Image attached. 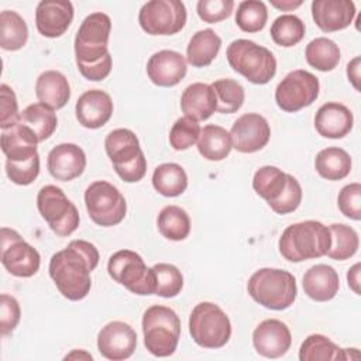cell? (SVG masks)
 <instances>
[{
  "instance_id": "6da1fadb",
  "label": "cell",
  "mask_w": 361,
  "mask_h": 361,
  "mask_svg": "<svg viewBox=\"0 0 361 361\" xmlns=\"http://www.w3.org/2000/svg\"><path fill=\"white\" fill-rule=\"evenodd\" d=\"M99 259L100 255L94 244L86 240H73L66 248L51 257L49 276L63 298L82 300L90 292V272L96 269Z\"/></svg>"
},
{
  "instance_id": "7a4b0ae2",
  "label": "cell",
  "mask_w": 361,
  "mask_h": 361,
  "mask_svg": "<svg viewBox=\"0 0 361 361\" xmlns=\"http://www.w3.org/2000/svg\"><path fill=\"white\" fill-rule=\"evenodd\" d=\"M331 245V234L327 226L316 220L299 221L288 226L278 241L281 255L290 262L320 258Z\"/></svg>"
},
{
  "instance_id": "3957f363",
  "label": "cell",
  "mask_w": 361,
  "mask_h": 361,
  "mask_svg": "<svg viewBox=\"0 0 361 361\" xmlns=\"http://www.w3.org/2000/svg\"><path fill=\"white\" fill-rule=\"evenodd\" d=\"M250 296L261 306L271 310H285L298 296L295 276L279 268H259L247 283Z\"/></svg>"
},
{
  "instance_id": "277c9868",
  "label": "cell",
  "mask_w": 361,
  "mask_h": 361,
  "mask_svg": "<svg viewBox=\"0 0 361 361\" xmlns=\"http://www.w3.org/2000/svg\"><path fill=\"white\" fill-rule=\"evenodd\" d=\"M142 334L145 348L155 357L172 355L180 338V320L168 306L154 305L142 314Z\"/></svg>"
},
{
  "instance_id": "5b68a950",
  "label": "cell",
  "mask_w": 361,
  "mask_h": 361,
  "mask_svg": "<svg viewBox=\"0 0 361 361\" xmlns=\"http://www.w3.org/2000/svg\"><path fill=\"white\" fill-rule=\"evenodd\" d=\"M106 152L116 173L127 183H135L145 176L147 159L138 137L128 128H116L104 140Z\"/></svg>"
},
{
  "instance_id": "8992f818",
  "label": "cell",
  "mask_w": 361,
  "mask_h": 361,
  "mask_svg": "<svg viewBox=\"0 0 361 361\" xmlns=\"http://www.w3.org/2000/svg\"><path fill=\"white\" fill-rule=\"evenodd\" d=\"M230 66L254 85L268 83L276 73L274 54L251 39H234L226 51Z\"/></svg>"
},
{
  "instance_id": "52a82bcc",
  "label": "cell",
  "mask_w": 361,
  "mask_h": 361,
  "mask_svg": "<svg viewBox=\"0 0 361 361\" xmlns=\"http://www.w3.org/2000/svg\"><path fill=\"white\" fill-rule=\"evenodd\" d=\"M189 333L192 340L203 348H221L231 337V323L220 306L200 302L189 316Z\"/></svg>"
},
{
  "instance_id": "ba28073f",
  "label": "cell",
  "mask_w": 361,
  "mask_h": 361,
  "mask_svg": "<svg viewBox=\"0 0 361 361\" xmlns=\"http://www.w3.org/2000/svg\"><path fill=\"white\" fill-rule=\"evenodd\" d=\"M111 20L107 14L96 11L85 17L75 37L76 65H93L109 55Z\"/></svg>"
},
{
  "instance_id": "9c48e42d",
  "label": "cell",
  "mask_w": 361,
  "mask_h": 361,
  "mask_svg": "<svg viewBox=\"0 0 361 361\" xmlns=\"http://www.w3.org/2000/svg\"><path fill=\"white\" fill-rule=\"evenodd\" d=\"M109 275L135 295H154L155 272L148 268L140 254L131 250L116 251L107 262Z\"/></svg>"
},
{
  "instance_id": "30bf717a",
  "label": "cell",
  "mask_w": 361,
  "mask_h": 361,
  "mask_svg": "<svg viewBox=\"0 0 361 361\" xmlns=\"http://www.w3.org/2000/svg\"><path fill=\"white\" fill-rule=\"evenodd\" d=\"M85 204L90 220L102 227L117 226L127 213L123 193L106 180H94L86 188Z\"/></svg>"
},
{
  "instance_id": "8fae6325",
  "label": "cell",
  "mask_w": 361,
  "mask_h": 361,
  "mask_svg": "<svg viewBox=\"0 0 361 361\" xmlns=\"http://www.w3.org/2000/svg\"><path fill=\"white\" fill-rule=\"evenodd\" d=\"M37 207L49 228L59 237H68L79 227L80 217L76 206L55 185H45L39 189Z\"/></svg>"
},
{
  "instance_id": "7c38bea8",
  "label": "cell",
  "mask_w": 361,
  "mask_h": 361,
  "mask_svg": "<svg viewBox=\"0 0 361 361\" xmlns=\"http://www.w3.org/2000/svg\"><path fill=\"white\" fill-rule=\"evenodd\" d=\"M186 17L180 0H151L141 7L138 23L149 35H173L185 27Z\"/></svg>"
},
{
  "instance_id": "4fadbf2b",
  "label": "cell",
  "mask_w": 361,
  "mask_h": 361,
  "mask_svg": "<svg viewBox=\"0 0 361 361\" xmlns=\"http://www.w3.org/2000/svg\"><path fill=\"white\" fill-rule=\"evenodd\" d=\"M319 79L305 69L289 72L275 89V102L286 113L299 111L319 97Z\"/></svg>"
},
{
  "instance_id": "5bb4252c",
  "label": "cell",
  "mask_w": 361,
  "mask_h": 361,
  "mask_svg": "<svg viewBox=\"0 0 361 361\" xmlns=\"http://www.w3.org/2000/svg\"><path fill=\"white\" fill-rule=\"evenodd\" d=\"M1 264L11 275L30 278L38 272L41 257L16 230L1 227Z\"/></svg>"
},
{
  "instance_id": "9a60e30c",
  "label": "cell",
  "mask_w": 361,
  "mask_h": 361,
  "mask_svg": "<svg viewBox=\"0 0 361 361\" xmlns=\"http://www.w3.org/2000/svg\"><path fill=\"white\" fill-rule=\"evenodd\" d=\"M233 148L243 154H252L262 149L271 137V128L265 117L258 113L240 116L230 131Z\"/></svg>"
},
{
  "instance_id": "2e32d148",
  "label": "cell",
  "mask_w": 361,
  "mask_h": 361,
  "mask_svg": "<svg viewBox=\"0 0 361 361\" xmlns=\"http://www.w3.org/2000/svg\"><path fill=\"white\" fill-rule=\"evenodd\" d=\"M137 333L124 322H110L97 334V350L107 360H127L134 354Z\"/></svg>"
},
{
  "instance_id": "e0dca14e",
  "label": "cell",
  "mask_w": 361,
  "mask_h": 361,
  "mask_svg": "<svg viewBox=\"0 0 361 361\" xmlns=\"http://www.w3.org/2000/svg\"><path fill=\"white\" fill-rule=\"evenodd\" d=\"M252 344L259 355L265 358H279L290 348L292 334L283 322L267 319L255 327Z\"/></svg>"
},
{
  "instance_id": "ac0fdd59",
  "label": "cell",
  "mask_w": 361,
  "mask_h": 361,
  "mask_svg": "<svg viewBox=\"0 0 361 361\" xmlns=\"http://www.w3.org/2000/svg\"><path fill=\"white\" fill-rule=\"evenodd\" d=\"M188 72V62L180 52L162 49L152 54L147 62V75L149 80L161 87L178 85Z\"/></svg>"
},
{
  "instance_id": "d6986e66",
  "label": "cell",
  "mask_w": 361,
  "mask_h": 361,
  "mask_svg": "<svg viewBox=\"0 0 361 361\" xmlns=\"http://www.w3.org/2000/svg\"><path fill=\"white\" fill-rule=\"evenodd\" d=\"M73 20V6L68 0H42L35 10V25L41 35L58 38Z\"/></svg>"
},
{
  "instance_id": "ffe728a7",
  "label": "cell",
  "mask_w": 361,
  "mask_h": 361,
  "mask_svg": "<svg viewBox=\"0 0 361 361\" xmlns=\"http://www.w3.org/2000/svg\"><path fill=\"white\" fill-rule=\"evenodd\" d=\"M47 166L55 179L68 182L83 173L86 168V154L79 145L63 142L49 151Z\"/></svg>"
},
{
  "instance_id": "44dd1931",
  "label": "cell",
  "mask_w": 361,
  "mask_h": 361,
  "mask_svg": "<svg viewBox=\"0 0 361 361\" xmlns=\"http://www.w3.org/2000/svg\"><path fill=\"white\" fill-rule=\"evenodd\" d=\"M75 113L79 124L85 128H100L113 114V100L109 93L100 89H90L78 99Z\"/></svg>"
},
{
  "instance_id": "7402d4cb",
  "label": "cell",
  "mask_w": 361,
  "mask_h": 361,
  "mask_svg": "<svg viewBox=\"0 0 361 361\" xmlns=\"http://www.w3.org/2000/svg\"><path fill=\"white\" fill-rule=\"evenodd\" d=\"M38 142L39 140L34 130L21 121L1 130L0 145L7 161L24 162L38 157Z\"/></svg>"
},
{
  "instance_id": "603a6c76",
  "label": "cell",
  "mask_w": 361,
  "mask_h": 361,
  "mask_svg": "<svg viewBox=\"0 0 361 361\" xmlns=\"http://www.w3.org/2000/svg\"><path fill=\"white\" fill-rule=\"evenodd\" d=\"M355 16V4L351 0H314L312 17L314 24L324 32L347 28Z\"/></svg>"
},
{
  "instance_id": "cb8c5ba5",
  "label": "cell",
  "mask_w": 361,
  "mask_h": 361,
  "mask_svg": "<svg viewBox=\"0 0 361 361\" xmlns=\"http://www.w3.org/2000/svg\"><path fill=\"white\" fill-rule=\"evenodd\" d=\"M353 124L354 117L351 110L337 102L322 104L314 116V128L324 138H343L351 131Z\"/></svg>"
},
{
  "instance_id": "d4e9b609",
  "label": "cell",
  "mask_w": 361,
  "mask_h": 361,
  "mask_svg": "<svg viewBox=\"0 0 361 361\" xmlns=\"http://www.w3.org/2000/svg\"><path fill=\"white\" fill-rule=\"evenodd\" d=\"M303 290L316 302L331 300L340 288V278L337 271L327 264H317L310 267L303 275Z\"/></svg>"
},
{
  "instance_id": "484cf974",
  "label": "cell",
  "mask_w": 361,
  "mask_h": 361,
  "mask_svg": "<svg viewBox=\"0 0 361 361\" xmlns=\"http://www.w3.org/2000/svg\"><path fill=\"white\" fill-rule=\"evenodd\" d=\"M180 109L185 116L203 121L217 110V99L212 85L196 82L189 85L180 96Z\"/></svg>"
},
{
  "instance_id": "4316f807",
  "label": "cell",
  "mask_w": 361,
  "mask_h": 361,
  "mask_svg": "<svg viewBox=\"0 0 361 361\" xmlns=\"http://www.w3.org/2000/svg\"><path fill=\"white\" fill-rule=\"evenodd\" d=\"M35 94L39 103L52 110H59L71 99V86L63 73L58 71H45L37 78Z\"/></svg>"
},
{
  "instance_id": "83f0119b",
  "label": "cell",
  "mask_w": 361,
  "mask_h": 361,
  "mask_svg": "<svg viewBox=\"0 0 361 361\" xmlns=\"http://www.w3.org/2000/svg\"><path fill=\"white\" fill-rule=\"evenodd\" d=\"M221 48V38L212 30L195 32L186 47V62L195 68L209 66Z\"/></svg>"
},
{
  "instance_id": "f1b7e54d",
  "label": "cell",
  "mask_w": 361,
  "mask_h": 361,
  "mask_svg": "<svg viewBox=\"0 0 361 361\" xmlns=\"http://www.w3.org/2000/svg\"><path fill=\"white\" fill-rule=\"evenodd\" d=\"M230 133L216 124H207L200 130L197 151L207 161H223L231 151Z\"/></svg>"
},
{
  "instance_id": "f546056e",
  "label": "cell",
  "mask_w": 361,
  "mask_h": 361,
  "mask_svg": "<svg viewBox=\"0 0 361 361\" xmlns=\"http://www.w3.org/2000/svg\"><path fill=\"white\" fill-rule=\"evenodd\" d=\"M353 348H340L323 334H310L299 348L300 361H327V360H351Z\"/></svg>"
},
{
  "instance_id": "4dcf8cb0",
  "label": "cell",
  "mask_w": 361,
  "mask_h": 361,
  "mask_svg": "<svg viewBox=\"0 0 361 361\" xmlns=\"http://www.w3.org/2000/svg\"><path fill=\"white\" fill-rule=\"evenodd\" d=\"M317 173L327 180H340L351 172V158L347 151L338 147H327L314 158Z\"/></svg>"
},
{
  "instance_id": "1f68e13d",
  "label": "cell",
  "mask_w": 361,
  "mask_h": 361,
  "mask_svg": "<svg viewBox=\"0 0 361 361\" xmlns=\"http://www.w3.org/2000/svg\"><path fill=\"white\" fill-rule=\"evenodd\" d=\"M152 186L162 196L176 197L186 190L188 175L185 169L175 162L161 164L154 169Z\"/></svg>"
},
{
  "instance_id": "d6a6232c",
  "label": "cell",
  "mask_w": 361,
  "mask_h": 361,
  "mask_svg": "<svg viewBox=\"0 0 361 361\" xmlns=\"http://www.w3.org/2000/svg\"><path fill=\"white\" fill-rule=\"evenodd\" d=\"M28 39V27L24 18L13 11L4 10L0 13V45L6 51L21 49Z\"/></svg>"
},
{
  "instance_id": "836d02e7",
  "label": "cell",
  "mask_w": 361,
  "mask_h": 361,
  "mask_svg": "<svg viewBox=\"0 0 361 361\" xmlns=\"http://www.w3.org/2000/svg\"><path fill=\"white\" fill-rule=\"evenodd\" d=\"M159 233L171 241H182L190 233L189 214L179 206H165L157 219Z\"/></svg>"
},
{
  "instance_id": "e575fe53",
  "label": "cell",
  "mask_w": 361,
  "mask_h": 361,
  "mask_svg": "<svg viewBox=\"0 0 361 361\" xmlns=\"http://www.w3.org/2000/svg\"><path fill=\"white\" fill-rule=\"evenodd\" d=\"M305 56L312 68L320 72H329L340 62V48L330 38L319 37L306 45Z\"/></svg>"
},
{
  "instance_id": "d590c367",
  "label": "cell",
  "mask_w": 361,
  "mask_h": 361,
  "mask_svg": "<svg viewBox=\"0 0 361 361\" xmlns=\"http://www.w3.org/2000/svg\"><path fill=\"white\" fill-rule=\"evenodd\" d=\"M286 180L288 173H285L282 169L272 165H265L254 173L252 188L259 197L267 200V203H271L281 196L286 186Z\"/></svg>"
},
{
  "instance_id": "8d00e7d4",
  "label": "cell",
  "mask_w": 361,
  "mask_h": 361,
  "mask_svg": "<svg viewBox=\"0 0 361 361\" xmlns=\"http://www.w3.org/2000/svg\"><path fill=\"white\" fill-rule=\"evenodd\" d=\"M20 121L34 130L39 142L48 140L56 130L58 118L52 109L42 103H32L20 113Z\"/></svg>"
},
{
  "instance_id": "74e56055",
  "label": "cell",
  "mask_w": 361,
  "mask_h": 361,
  "mask_svg": "<svg viewBox=\"0 0 361 361\" xmlns=\"http://www.w3.org/2000/svg\"><path fill=\"white\" fill-rule=\"evenodd\" d=\"M329 230L331 234V245L326 255L336 261L351 258L360 245L357 231L344 223H334L329 227Z\"/></svg>"
},
{
  "instance_id": "f35d334b",
  "label": "cell",
  "mask_w": 361,
  "mask_h": 361,
  "mask_svg": "<svg viewBox=\"0 0 361 361\" xmlns=\"http://www.w3.org/2000/svg\"><path fill=\"white\" fill-rule=\"evenodd\" d=\"M305 23L295 14H283L274 20L271 25V38L279 47H293L305 37Z\"/></svg>"
},
{
  "instance_id": "ab89813d",
  "label": "cell",
  "mask_w": 361,
  "mask_h": 361,
  "mask_svg": "<svg viewBox=\"0 0 361 361\" xmlns=\"http://www.w3.org/2000/svg\"><path fill=\"white\" fill-rule=\"evenodd\" d=\"M217 99V110L223 114H231L241 109L245 92L244 87L234 79H219L212 83Z\"/></svg>"
},
{
  "instance_id": "60d3db41",
  "label": "cell",
  "mask_w": 361,
  "mask_h": 361,
  "mask_svg": "<svg viewBox=\"0 0 361 361\" xmlns=\"http://www.w3.org/2000/svg\"><path fill=\"white\" fill-rule=\"evenodd\" d=\"M268 20V10L264 1L244 0L235 11V24L244 32H258L264 30Z\"/></svg>"
},
{
  "instance_id": "b9f144b4",
  "label": "cell",
  "mask_w": 361,
  "mask_h": 361,
  "mask_svg": "<svg viewBox=\"0 0 361 361\" xmlns=\"http://www.w3.org/2000/svg\"><path fill=\"white\" fill-rule=\"evenodd\" d=\"M155 272V292L154 295L162 298H175L183 288V275L172 264L159 262L152 267Z\"/></svg>"
},
{
  "instance_id": "7bdbcfd3",
  "label": "cell",
  "mask_w": 361,
  "mask_h": 361,
  "mask_svg": "<svg viewBox=\"0 0 361 361\" xmlns=\"http://www.w3.org/2000/svg\"><path fill=\"white\" fill-rule=\"evenodd\" d=\"M200 130L202 128L196 120L188 116L179 117L169 131L171 147L176 151H185L190 148L195 142H197Z\"/></svg>"
},
{
  "instance_id": "ee69618b",
  "label": "cell",
  "mask_w": 361,
  "mask_h": 361,
  "mask_svg": "<svg viewBox=\"0 0 361 361\" xmlns=\"http://www.w3.org/2000/svg\"><path fill=\"white\" fill-rule=\"evenodd\" d=\"M302 186L299 183V180L296 178H293L292 175L288 173V180H286V186L283 189V192L281 193V196L268 203L269 207L278 213V214H288L295 212L300 202H302Z\"/></svg>"
},
{
  "instance_id": "f6af8a7d",
  "label": "cell",
  "mask_w": 361,
  "mask_h": 361,
  "mask_svg": "<svg viewBox=\"0 0 361 361\" xmlns=\"http://www.w3.org/2000/svg\"><path fill=\"white\" fill-rule=\"evenodd\" d=\"M337 206L345 217L358 221L361 219V185L358 182L345 185L337 196Z\"/></svg>"
},
{
  "instance_id": "bcb514c9",
  "label": "cell",
  "mask_w": 361,
  "mask_h": 361,
  "mask_svg": "<svg viewBox=\"0 0 361 361\" xmlns=\"http://www.w3.org/2000/svg\"><path fill=\"white\" fill-rule=\"evenodd\" d=\"M6 173L16 185L27 186L32 183L39 173V155L24 162L6 161Z\"/></svg>"
},
{
  "instance_id": "7dc6e473",
  "label": "cell",
  "mask_w": 361,
  "mask_h": 361,
  "mask_svg": "<svg viewBox=\"0 0 361 361\" xmlns=\"http://www.w3.org/2000/svg\"><path fill=\"white\" fill-rule=\"evenodd\" d=\"M233 0H200L196 6L200 20L209 24H216L228 18L233 13Z\"/></svg>"
},
{
  "instance_id": "c3c4849f",
  "label": "cell",
  "mask_w": 361,
  "mask_h": 361,
  "mask_svg": "<svg viewBox=\"0 0 361 361\" xmlns=\"http://www.w3.org/2000/svg\"><path fill=\"white\" fill-rule=\"evenodd\" d=\"M21 319V309L20 303L14 296L7 293H1L0 296V326H1V336H8L18 324Z\"/></svg>"
},
{
  "instance_id": "681fc988",
  "label": "cell",
  "mask_w": 361,
  "mask_h": 361,
  "mask_svg": "<svg viewBox=\"0 0 361 361\" xmlns=\"http://www.w3.org/2000/svg\"><path fill=\"white\" fill-rule=\"evenodd\" d=\"M0 96H1L0 127H1V130H6L20 121V111H18V103H17L16 93L6 83H3L0 86Z\"/></svg>"
},
{
  "instance_id": "f907efd6",
  "label": "cell",
  "mask_w": 361,
  "mask_h": 361,
  "mask_svg": "<svg viewBox=\"0 0 361 361\" xmlns=\"http://www.w3.org/2000/svg\"><path fill=\"white\" fill-rule=\"evenodd\" d=\"M111 65H113V59H111V55L109 54L102 61H99L93 65H79L78 69L85 79L99 82V80L106 79L110 75Z\"/></svg>"
},
{
  "instance_id": "816d5d0a",
  "label": "cell",
  "mask_w": 361,
  "mask_h": 361,
  "mask_svg": "<svg viewBox=\"0 0 361 361\" xmlns=\"http://www.w3.org/2000/svg\"><path fill=\"white\" fill-rule=\"evenodd\" d=\"M360 62H361L360 56H355L347 65V78L354 86V89L358 92H360Z\"/></svg>"
},
{
  "instance_id": "f5cc1de1",
  "label": "cell",
  "mask_w": 361,
  "mask_h": 361,
  "mask_svg": "<svg viewBox=\"0 0 361 361\" xmlns=\"http://www.w3.org/2000/svg\"><path fill=\"white\" fill-rule=\"evenodd\" d=\"M347 282H348V286L354 290V293L360 295V264L358 262L348 269Z\"/></svg>"
},
{
  "instance_id": "db71d44e",
  "label": "cell",
  "mask_w": 361,
  "mask_h": 361,
  "mask_svg": "<svg viewBox=\"0 0 361 361\" xmlns=\"http://www.w3.org/2000/svg\"><path fill=\"white\" fill-rule=\"evenodd\" d=\"M271 4H272L274 7H276V8L282 10V11H292L293 8H296V7L302 6V4H303V1H302V0H299V1H292V0L276 1V0H272V1H271Z\"/></svg>"
}]
</instances>
